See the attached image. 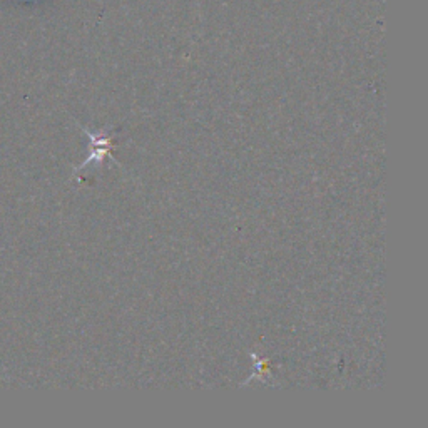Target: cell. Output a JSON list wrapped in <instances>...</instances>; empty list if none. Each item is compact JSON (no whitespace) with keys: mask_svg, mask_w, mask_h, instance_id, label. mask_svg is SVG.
I'll return each mask as SVG.
<instances>
[{"mask_svg":"<svg viewBox=\"0 0 428 428\" xmlns=\"http://www.w3.org/2000/svg\"><path fill=\"white\" fill-rule=\"evenodd\" d=\"M87 134H89V138L92 139V154H91V158H89L81 167H85L89 162H96V164H99V162H103V159L106 158V156H111L112 151L116 149L114 142H112V136L97 138V136L91 134V132H87Z\"/></svg>","mask_w":428,"mask_h":428,"instance_id":"cell-1","label":"cell"}]
</instances>
